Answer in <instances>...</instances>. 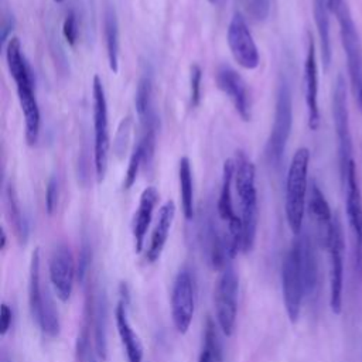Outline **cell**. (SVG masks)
<instances>
[{
  "mask_svg": "<svg viewBox=\"0 0 362 362\" xmlns=\"http://www.w3.org/2000/svg\"><path fill=\"white\" fill-rule=\"evenodd\" d=\"M6 62L10 76L16 83L18 103L24 116L25 140L30 146H33L37 143L40 136L41 115L34 92L33 71L23 54L21 42L17 37L8 38L6 45Z\"/></svg>",
  "mask_w": 362,
  "mask_h": 362,
  "instance_id": "6da1fadb",
  "label": "cell"
},
{
  "mask_svg": "<svg viewBox=\"0 0 362 362\" xmlns=\"http://www.w3.org/2000/svg\"><path fill=\"white\" fill-rule=\"evenodd\" d=\"M235 160V189L240 204L242 221V252L249 253L256 240L257 233V191H256V170L252 160L245 151H236Z\"/></svg>",
  "mask_w": 362,
  "mask_h": 362,
  "instance_id": "7a4b0ae2",
  "label": "cell"
},
{
  "mask_svg": "<svg viewBox=\"0 0 362 362\" xmlns=\"http://www.w3.org/2000/svg\"><path fill=\"white\" fill-rule=\"evenodd\" d=\"M310 151L305 147L296 150L286 181V218L293 233L300 235L305 212L307 180H308Z\"/></svg>",
  "mask_w": 362,
  "mask_h": 362,
  "instance_id": "3957f363",
  "label": "cell"
},
{
  "mask_svg": "<svg viewBox=\"0 0 362 362\" xmlns=\"http://www.w3.org/2000/svg\"><path fill=\"white\" fill-rule=\"evenodd\" d=\"M293 124V100L290 85L286 79H281L276 95L274 120L266 143L264 156L270 165L277 167L284 156L287 141L291 133Z\"/></svg>",
  "mask_w": 362,
  "mask_h": 362,
  "instance_id": "277c9868",
  "label": "cell"
},
{
  "mask_svg": "<svg viewBox=\"0 0 362 362\" xmlns=\"http://www.w3.org/2000/svg\"><path fill=\"white\" fill-rule=\"evenodd\" d=\"M92 95H93V129H95V143H93V160L95 173L98 182H102L109 160V119H107V102L105 95V88L98 75L92 81Z\"/></svg>",
  "mask_w": 362,
  "mask_h": 362,
  "instance_id": "5b68a950",
  "label": "cell"
},
{
  "mask_svg": "<svg viewBox=\"0 0 362 362\" xmlns=\"http://www.w3.org/2000/svg\"><path fill=\"white\" fill-rule=\"evenodd\" d=\"M238 293H239L238 274L233 267L226 266L225 269H222L214 290L216 322L222 334L226 337H230L235 329L236 314H238Z\"/></svg>",
  "mask_w": 362,
  "mask_h": 362,
  "instance_id": "8992f818",
  "label": "cell"
},
{
  "mask_svg": "<svg viewBox=\"0 0 362 362\" xmlns=\"http://www.w3.org/2000/svg\"><path fill=\"white\" fill-rule=\"evenodd\" d=\"M281 293L287 317L291 322H297L305 294L304 277L300 266L298 252L293 243L287 250L281 264Z\"/></svg>",
  "mask_w": 362,
  "mask_h": 362,
  "instance_id": "52a82bcc",
  "label": "cell"
},
{
  "mask_svg": "<svg viewBox=\"0 0 362 362\" xmlns=\"http://www.w3.org/2000/svg\"><path fill=\"white\" fill-rule=\"evenodd\" d=\"M171 318L180 334H185L195 313V286L194 277L188 269H181L173 283L171 288Z\"/></svg>",
  "mask_w": 362,
  "mask_h": 362,
  "instance_id": "ba28073f",
  "label": "cell"
},
{
  "mask_svg": "<svg viewBox=\"0 0 362 362\" xmlns=\"http://www.w3.org/2000/svg\"><path fill=\"white\" fill-rule=\"evenodd\" d=\"M233 184H235V160L228 158L225 160L223 168H222V185H221V192L216 204V211L219 218L226 223L232 250L236 256L238 252H242V221L233 208V199H232Z\"/></svg>",
  "mask_w": 362,
  "mask_h": 362,
  "instance_id": "9c48e42d",
  "label": "cell"
},
{
  "mask_svg": "<svg viewBox=\"0 0 362 362\" xmlns=\"http://www.w3.org/2000/svg\"><path fill=\"white\" fill-rule=\"evenodd\" d=\"M335 14L338 16L339 21L341 41L346 55L351 83L355 95H358L362 90V45L346 4L344 3Z\"/></svg>",
  "mask_w": 362,
  "mask_h": 362,
  "instance_id": "30bf717a",
  "label": "cell"
},
{
  "mask_svg": "<svg viewBox=\"0 0 362 362\" xmlns=\"http://www.w3.org/2000/svg\"><path fill=\"white\" fill-rule=\"evenodd\" d=\"M228 45L233 59L243 69H256L260 62L259 49L253 40V35L247 27L245 17L236 11L228 25Z\"/></svg>",
  "mask_w": 362,
  "mask_h": 362,
  "instance_id": "8fae6325",
  "label": "cell"
},
{
  "mask_svg": "<svg viewBox=\"0 0 362 362\" xmlns=\"http://www.w3.org/2000/svg\"><path fill=\"white\" fill-rule=\"evenodd\" d=\"M325 247L329 255V307L334 314H339L344 283V236L341 223L335 216Z\"/></svg>",
  "mask_w": 362,
  "mask_h": 362,
  "instance_id": "7c38bea8",
  "label": "cell"
},
{
  "mask_svg": "<svg viewBox=\"0 0 362 362\" xmlns=\"http://www.w3.org/2000/svg\"><path fill=\"white\" fill-rule=\"evenodd\" d=\"M332 119L338 139L339 151V170L341 174L345 171L348 164L352 161V144L349 133V113L346 103V86L344 78L339 75L335 81L332 90Z\"/></svg>",
  "mask_w": 362,
  "mask_h": 362,
  "instance_id": "4fadbf2b",
  "label": "cell"
},
{
  "mask_svg": "<svg viewBox=\"0 0 362 362\" xmlns=\"http://www.w3.org/2000/svg\"><path fill=\"white\" fill-rule=\"evenodd\" d=\"M48 270L49 280L57 297L64 303L68 301L72 294L74 281L76 277V264L68 245L61 243L54 249Z\"/></svg>",
  "mask_w": 362,
  "mask_h": 362,
  "instance_id": "5bb4252c",
  "label": "cell"
},
{
  "mask_svg": "<svg viewBox=\"0 0 362 362\" xmlns=\"http://www.w3.org/2000/svg\"><path fill=\"white\" fill-rule=\"evenodd\" d=\"M215 81L218 88L229 98L242 120L249 122L252 117L250 96L243 78L233 68L228 65H221L216 71Z\"/></svg>",
  "mask_w": 362,
  "mask_h": 362,
  "instance_id": "9a60e30c",
  "label": "cell"
},
{
  "mask_svg": "<svg viewBox=\"0 0 362 362\" xmlns=\"http://www.w3.org/2000/svg\"><path fill=\"white\" fill-rule=\"evenodd\" d=\"M342 184L345 187V201H346V215L348 222L355 239L358 253H362V198L356 181L355 164L351 161L345 171L341 174Z\"/></svg>",
  "mask_w": 362,
  "mask_h": 362,
  "instance_id": "2e32d148",
  "label": "cell"
},
{
  "mask_svg": "<svg viewBox=\"0 0 362 362\" xmlns=\"http://www.w3.org/2000/svg\"><path fill=\"white\" fill-rule=\"evenodd\" d=\"M304 90L305 105L308 110V126L311 130H317L320 126V109H318V68L315 57V44L313 38L308 41L307 55L304 61Z\"/></svg>",
  "mask_w": 362,
  "mask_h": 362,
  "instance_id": "e0dca14e",
  "label": "cell"
},
{
  "mask_svg": "<svg viewBox=\"0 0 362 362\" xmlns=\"http://www.w3.org/2000/svg\"><path fill=\"white\" fill-rule=\"evenodd\" d=\"M158 202V191L156 187H147L143 189L139 201V208L134 214L133 221V239H134V250L140 253L144 246L146 233L148 230L154 208Z\"/></svg>",
  "mask_w": 362,
  "mask_h": 362,
  "instance_id": "ac0fdd59",
  "label": "cell"
},
{
  "mask_svg": "<svg viewBox=\"0 0 362 362\" xmlns=\"http://www.w3.org/2000/svg\"><path fill=\"white\" fill-rule=\"evenodd\" d=\"M174 216H175V204H174V201L168 199L165 204H163V206L158 211L157 222L153 229L150 245L146 252V257L150 263H154L160 259L163 249L167 243Z\"/></svg>",
  "mask_w": 362,
  "mask_h": 362,
  "instance_id": "d6986e66",
  "label": "cell"
},
{
  "mask_svg": "<svg viewBox=\"0 0 362 362\" xmlns=\"http://www.w3.org/2000/svg\"><path fill=\"white\" fill-rule=\"evenodd\" d=\"M115 320L127 361L143 362V345L127 318V305L123 301H119L115 308Z\"/></svg>",
  "mask_w": 362,
  "mask_h": 362,
  "instance_id": "ffe728a7",
  "label": "cell"
},
{
  "mask_svg": "<svg viewBox=\"0 0 362 362\" xmlns=\"http://www.w3.org/2000/svg\"><path fill=\"white\" fill-rule=\"evenodd\" d=\"M308 209H310V214L318 228L320 240L325 246L329 232H331V228H332V223H334V218H332L329 205H328L322 191L320 189V187L315 182H311L310 197H308Z\"/></svg>",
  "mask_w": 362,
  "mask_h": 362,
  "instance_id": "44dd1931",
  "label": "cell"
},
{
  "mask_svg": "<svg viewBox=\"0 0 362 362\" xmlns=\"http://www.w3.org/2000/svg\"><path fill=\"white\" fill-rule=\"evenodd\" d=\"M298 252L300 266L304 277L305 284V294L311 296L317 287V277H318V266H317V256L313 240L308 235H300L294 242Z\"/></svg>",
  "mask_w": 362,
  "mask_h": 362,
  "instance_id": "7402d4cb",
  "label": "cell"
},
{
  "mask_svg": "<svg viewBox=\"0 0 362 362\" xmlns=\"http://www.w3.org/2000/svg\"><path fill=\"white\" fill-rule=\"evenodd\" d=\"M31 317L35 320V322L38 324L40 329L47 335V337H57L59 334V317H58V311L55 308L54 300L48 291L47 287L42 288V294L38 303L37 310L31 314Z\"/></svg>",
  "mask_w": 362,
  "mask_h": 362,
  "instance_id": "603a6c76",
  "label": "cell"
},
{
  "mask_svg": "<svg viewBox=\"0 0 362 362\" xmlns=\"http://www.w3.org/2000/svg\"><path fill=\"white\" fill-rule=\"evenodd\" d=\"M6 208H7V216L8 221L11 223V228L14 230L16 239L18 240L20 245H27L28 242V236H30V226H28V221L24 216V212L20 206L16 189L13 187V184H7L6 185Z\"/></svg>",
  "mask_w": 362,
  "mask_h": 362,
  "instance_id": "cb8c5ba5",
  "label": "cell"
},
{
  "mask_svg": "<svg viewBox=\"0 0 362 362\" xmlns=\"http://www.w3.org/2000/svg\"><path fill=\"white\" fill-rule=\"evenodd\" d=\"M313 11H314V21L317 25L318 37H320V47H321V59L324 68L327 69L331 62V35H329V7L328 0H313Z\"/></svg>",
  "mask_w": 362,
  "mask_h": 362,
  "instance_id": "d4e9b609",
  "label": "cell"
},
{
  "mask_svg": "<svg viewBox=\"0 0 362 362\" xmlns=\"http://www.w3.org/2000/svg\"><path fill=\"white\" fill-rule=\"evenodd\" d=\"M103 35H105L109 68L113 74H117L119 71V23H117L115 8H112L110 6H107L105 10Z\"/></svg>",
  "mask_w": 362,
  "mask_h": 362,
  "instance_id": "484cf974",
  "label": "cell"
},
{
  "mask_svg": "<svg viewBox=\"0 0 362 362\" xmlns=\"http://www.w3.org/2000/svg\"><path fill=\"white\" fill-rule=\"evenodd\" d=\"M107 297L106 291H99V296L95 301V348L98 355L102 359H106L107 356Z\"/></svg>",
  "mask_w": 362,
  "mask_h": 362,
  "instance_id": "4316f807",
  "label": "cell"
},
{
  "mask_svg": "<svg viewBox=\"0 0 362 362\" xmlns=\"http://www.w3.org/2000/svg\"><path fill=\"white\" fill-rule=\"evenodd\" d=\"M95 301L96 298L93 297V290L89 288L86 293L85 298V307H83V318L81 322V329L78 332L76 338V358L79 362H83L89 354V346H90V327L93 325L95 320Z\"/></svg>",
  "mask_w": 362,
  "mask_h": 362,
  "instance_id": "83f0119b",
  "label": "cell"
},
{
  "mask_svg": "<svg viewBox=\"0 0 362 362\" xmlns=\"http://www.w3.org/2000/svg\"><path fill=\"white\" fill-rule=\"evenodd\" d=\"M178 180H180V195L181 208L185 219L194 218V185H192V170L188 157H181L178 163Z\"/></svg>",
  "mask_w": 362,
  "mask_h": 362,
  "instance_id": "f1b7e54d",
  "label": "cell"
},
{
  "mask_svg": "<svg viewBox=\"0 0 362 362\" xmlns=\"http://www.w3.org/2000/svg\"><path fill=\"white\" fill-rule=\"evenodd\" d=\"M151 95H153V82L150 75H143L139 81L137 89H136V96H134V105H136V112L137 116L143 123L157 117L154 110H153V103H151Z\"/></svg>",
  "mask_w": 362,
  "mask_h": 362,
  "instance_id": "f546056e",
  "label": "cell"
},
{
  "mask_svg": "<svg viewBox=\"0 0 362 362\" xmlns=\"http://www.w3.org/2000/svg\"><path fill=\"white\" fill-rule=\"evenodd\" d=\"M143 164V147L140 144V141L134 146L132 154H130V160H129V165H127V171L123 180V189H130L133 187V184L136 182L139 170Z\"/></svg>",
  "mask_w": 362,
  "mask_h": 362,
  "instance_id": "4dcf8cb0",
  "label": "cell"
},
{
  "mask_svg": "<svg viewBox=\"0 0 362 362\" xmlns=\"http://www.w3.org/2000/svg\"><path fill=\"white\" fill-rule=\"evenodd\" d=\"M130 130H132V119H130V116H126L120 122L116 136H115V141H113V150L119 158L123 157V154L127 148V143L130 139Z\"/></svg>",
  "mask_w": 362,
  "mask_h": 362,
  "instance_id": "1f68e13d",
  "label": "cell"
},
{
  "mask_svg": "<svg viewBox=\"0 0 362 362\" xmlns=\"http://www.w3.org/2000/svg\"><path fill=\"white\" fill-rule=\"evenodd\" d=\"M201 82H202V69L198 64L189 66V105L197 107L201 102Z\"/></svg>",
  "mask_w": 362,
  "mask_h": 362,
  "instance_id": "d6a6232c",
  "label": "cell"
},
{
  "mask_svg": "<svg viewBox=\"0 0 362 362\" xmlns=\"http://www.w3.org/2000/svg\"><path fill=\"white\" fill-rule=\"evenodd\" d=\"M90 262H92V247H90V243L86 239H83L79 249V255H78V263H76V277L81 283H83L88 276Z\"/></svg>",
  "mask_w": 362,
  "mask_h": 362,
  "instance_id": "836d02e7",
  "label": "cell"
},
{
  "mask_svg": "<svg viewBox=\"0 0 362 362\" xmlns=\"http://www.w3.org/2000/svg\"><path fill=\"white\" fill-rule=\"evenodd\" d=\"M62 34L65 41L69 45H75L76 40H78V23H76V16L74 11H69L65 18H64V24H62Z\"/></svg>",
  "mask_w": 362,
  "mask_h": 362,
  "instance_id": "e575fe53",
  "label": "cell"
},
{
  "mask_svg": "<svg viewBox=\"0 0 362 362\" xmlns=\"http://www.w3.org/2000/svg\"><path fill=\"white\" fill-rule=\"evenodd\" d=\"M58 191H59L58 180H57V177H51L47 184V191H45V209L49 215H52L57 208Z\"/></svg>",
  "mask_w": 362,
  "mask_h": 362,
  "instance_id": "d590c367",
  "label": "cell"
},
{
  "mask_svg": "<svg viewBox=\"0 0 362 362\" xmlns=\"http://www.w3.org/2000/svg\"><path fill=\"white\" fill-rule=\"evenodd\" d=\"M270 11V0H250V13L252 16L259 20L263 21L267 18Z\"/></svg>",
  "mask_w": 362,
  "mask_h": 362,
  "instance_id": "8d00e7d4",
  "label": "cell"
},
{
  "mask_svg": "<svg viewBox=\"0 0 362 362\" xmlns=\"http://www.w3.org/2000/svg\"><path fill=\"white\" fill-rule=\"evenodd\" d=\"M11 322H13V311L6 303H3L0 307V335L1 337H4L8 332Z\"/></svg>",
  "mask_w": 362,
  "mask_h": 362,
  "instance_id": "74e56055",
  "label": "cell"
},
{
  "mask_svg": "<svg viewBox=\"0 0 362 362\" xmlns=\"http://www.w3.org/2000/svg\"><path fill=\"white\" fill-rule=\"evenodd\" d=\"M198 362H216L214 358H212V355L206 351V349H204L202 348V351H201V355H199V359H198Z\"/></svg>",
  "mask_w": 362,
  "mask_h": 362,
  "instance_id": "f35d334b",
  "label": "cell"
},
{
  "mask_svg": "<svg viewBox=\"0 0 362 362\" xmlns=\"http://www.w3.org/2000/svg\"><path fill=\"white\" fill-rule=\"evenodd\" d=\"M345 1L344 0H328V7L331 11L337 13L339 10V7L344 4Z\"/></svg>",
  "mask_w": 362,
  "mask_h": 362,
  "instance_id": "ab89813d",
  "label": "cell"
},
{
  "mask_svg": "<svg viewBox=\"0 0 362 362\" xmlns=\"http://www.w3.org/2000/svg\"><path fill=\"white\" fill-rule=\"evenodd\" d=\"M6 243H7V235H6L4 228H1V242H0V249L1 250L6 249Z\"/></svg>",
  "mask_w": 362,
  "mask_h": 362,
  "instance_id": "60d3db41",
  "label": "cell"
},
{
  "mask_svg": "<svg viewBox=\"0 0 362 362\" xmlns=\"http://www.w3.org/2000/svg\"><path fill=\"white\" fill-rule=\"evenodd\" d=\"M0 362H13L11 356L7 354V351H1V355H0Z\"/></svg>",
  "mask_w": 362,
  "mask_h": 362,
  "instance_id": "b9f144b4",
  "label": "cell"
},
{
  "mask_svg": "<svg viewBox=\"0 0 362 362\" xmlns=\"http://www.w3.org/2000/svg\"><path fill=\"white\" fill-rule=\"evenodd\" d=\"M208 1H209V3H211V4H215V3H216V1H218V0H208Z\"/></svg>",
  "mask_w": 362,
  "mask_h": 362,
  "instance_id": "7bdbcfd3",
  "label": "cell"
},
{
  "mask_svg": "<svg viewBox=\"0 0 362 362\" xmlns=\"http://www.w3.org/2000/svg\"><path fill=\"white\" fill-rule=\"evenodd\" d=\"M55 3H61V1H64V0H54Z\"/></svg>",
  "mask_w": 362,
  "mask_h": 362,
  "instance_id": "ee69618b",
  "label": "cell"
}]
</instances>
